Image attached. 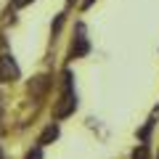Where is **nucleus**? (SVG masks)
Returning <instances> with one entry per match:
<instances>
[{
	"label": "nucleus",
	"mask_w": 159,
	"mask_h": 159,
	"mask_svg": "<svg viewBox=\"0 0 159 159\" xmlns=\"http://www.w3.org/2000/svg\"><path fill=\"white\" fill-rule=\"evenodd\" d=\"M74 109H77V96H74V88H69V90L61 93L56 109H53V117L56 119H66L69 114H74Z\"/></svg>",
	"instance_id": "1"
},
{
	"label": "nucleus",
	"mask_w": 159,
	"mask_h": 159,
	"mask_svg": "<svg viewBox=\"0 0 159 159\" xmlns=\"http://www.w3.org/2000/svg\"><path fill=\"white\" fill-rule=\"evenodd\" d=\"M19 64L16 58L11 56V53H0V80L3 82H13V80H19Z\"/></svg>",
	"instance_id": "2"
},
{
	"label": "nucleus",
	"mask_w": 159,
	"mask_h": 159,
	"mask_svg": "<svg viewBox=\"0 0 159 159\" xmlns=\"http://www.w3.org/2000/svg\"><path fill=\"white\" fill-rule=\"evenodd\" d=\"M48 85H51V80L45 77V74H40V77H32L29 80V93H32V98H43L48 93Z\"/></svg>",
	"instance_id": "3"
},
{
	"label": "nucleus",
	"mask_w": 159,
	"mask_h": 159,
	"mask_svg": "<svg viewBox=\"0 0 159 159\" xmlns=\"http://www.w3.org/2000/svg\"><path fill=\"white\" fill-rule=\"evenodd\" d=\"M82 32H85V27L80 24V37H77V43L72 45V58H77V56H85V53L90 51V45H88V37H85Z\"/></svg>",
	"instance_id": "4"
},
{
	"label": "nucleus",
	"mask_w": 159,
	"mask_h": 159,
	"mask_svg": "<svg viewBox=\"0 0 159 159\" xmlns=\"http://www.w3.org/2000/svg\"><path fill=\"white\" fill-rule=\"evenodd\" d=\"M58 138V125L53 122V125H48L45 130H43V135H40V141H37V146H48L51 141H56Z\"/></svg>",
	"instance_id": "5"
},
{
	"label": "nucleus",
	"mask_w": 159,
	"mask_h": 159,
	"mask_svg": "<svg viewBox=\"0 0 159 159\" xmlns=\"http://www.w3.org/2000/svg\"><path fill=\"white\" fill-rule=\"evenodd\" d=\"M27 159H43V146H34L32 151L27 154Z\"/></svg>",
	"instance_id": "6"
},
{
	"label": "nucleus",
	"mask_w": 159,
	"mask_h": 159,
	"mask_svg": "<svg viewBox=\"0 0 159 159\" xmlns=\"http://www.w3.org/2000/svg\"><path fill=\"white\" fill-rule=\"evenodd\" d=\"M133 159H148V151H146V146H141V148H138Z\"/></svg>",
	"instance_id": "7"
},
{
	"label": "nucleus",
	"mask_w": 159,
	"mask_h": 159,
	"mask_svg": "<svg viewBox=\"0 0 159 159\" xmlns=\"http://www.w3.org/2000/svg\"><path fill=\"white\" fill-rule=\"evenodd\" d=\"M61 27H64V16H58V19H56V24H53V34H56Z\"/></svg>",
	"instance_id": "8"
},
{
	"label": "nucleus",
	"mask_w": 159,
	"mask_h": 159,
	"mask_svg": "<svg viewBox=\"0 0 159 159\" xmlns=\"http://www.w3.org/2000/svg\"><path fill=\"white\" fill-rule=\"evenodd\" d=\"M32 0H13V8H24V6H29Z\"/></svg>",
	"instance_id": "9"
},
{
	"label": "nucleus",
	"mask_w": 159,
	"mask_h": 159,
	"mask_svg": "<svg viewBox=\"0 0 159 159\" xmlns=\"http://www.w3.org/2000/svg\"><path fill=\"white\" fill-rule=\"evenodd\" d=\"M90 3H93V0H85V3H82V6H85V8H88V6H90Z\"/></svg>",
	"instance_id": "10"
},
{
	"label": "nucleus",
	"mask_w": 159,
	"mask_h": 159,
	"mask_svg": "<svg viewBox=\"0 0 159 159\" xmlns=\"http://www.w3.org/2000/svg\"><path fill=\"white\" fill-rule=\"evenodd\" d=\"M69 3H74V0H69Z\"/></svg>",
	"instance_id": "11"
},
{
	"label": "nucleus",
	"mask_w": 159,
	"mask_h": 159,
	"mask_svg": "<svg viewBox=\"0 0 159 159\" xmlns=\"http://www.w3.org/2000/svg\"><path fill=\"white\" fill-rule=\"evenodd\" d=\"M157 159H159V157H157Z\"/></svg>",
	"instance_id": "12"
}]
</instances>
